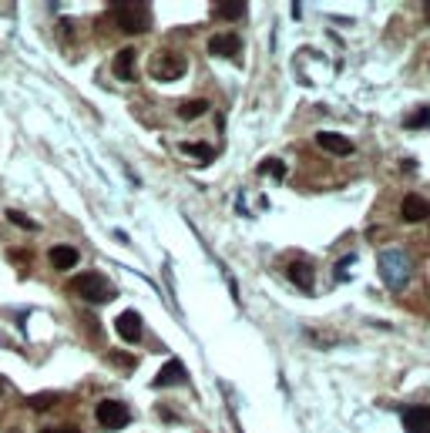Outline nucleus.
I'll list each match as a JSON object with an SVG mask.
<instances>
[{
	"label": "nucleus",
	"mask_w": 430,
	"mask_h": 433,
	"mask_svg": "<svg viewBox=\"0 0 430 433\" xmlns=\"http://www.w3.org/2000/svg\"><path fill=\"white\" fill-rule=\"evenodd\" d=\"M380 276H383V283H387L390 292H404V285L410 283V276H413L410 252H404V249L380 252Z\"/></svg>",
	"instance_id": "nucleus-1"
},
{
	"label": "nucleus",
	"mask_w": 430,
	"mask_h": 433,
	"mask_svg": "<svg viewBox=\"0 0 430 433\" xmlns=\"http://www.w3.org/2000/svg\"><path fill=\"white\" fill-rule=\"evenodd\" d=\"M112 10H114L118 27L128 31V34H145V31L151 27L148 3H112Z\"/></svg>",
	"instance_id": "nucleus-2"
},
{
	"label": "nucleus",
	"mask_w": 430,
	"mask_h": 433,
	"mask_svg": "<svg viewBox=\"0 0 430 433\" xmlns=\"http://www.w3.org/2000/svg\"><path fill=\"white\" fill-rule=\"evenodd\" d=\"M75 292L84 302H94V306L114 299V285L108 283L101 272H84V276H77V279H75Z\"/></svg>",
	"instance_id": "nucleus-3"
},
{
	"label": "nucleus",
	"mask_w": 430,
	"mask_h": 433,
	"mask_svg": "<svg viewBox=\"0 0 430 433\" xmlns=\"http://www.w3.org/2000/svg\"><path fill=\"white\" fill-rule=\"evenodd\" d=\"M94 416H98V423H101V430H121V427H128V407L125 403H118V400H101L98 407H94Z\"/></svg>",
	"instance_id": "nucleus-4"
},
{
	"label": "nucleus",
	"mask_w": 430,
	"mask_h": 433,
	"mask_svg": "<svg viewBox=\"0 0 430 433\" xmlns=\"http://www.w3.org/2000/svg\"><path fill=\"white\" fill-rule=\"evenodd\" d=\"M182 74H185V61L178 54H171V51L155 54V61H151V77L155 81H178Z\"/></svg>",
	"instance_id": "nucleus-5"
},
{
	"label": "nucleus",
	"mask_w": 430,
	"mask_h": 433,
	"mask_svg": "<svg viewBox=\"0 0 430 433\" xmlns=\"http://www.w3.org/2000/svg\"><path fill=\"white\" fill-rule=\"evenodd\" d=\"M400 420L407 433H430V407H404Z\"/></svg>",
	"instance_id": "nucleus-6"
},
{
	"label": "nucleus",
	"mask_w": 430,
	"mask_h": 433,
	"mask_svg": "<svg viewBox=\"0 0 430 433\" xmlns=\"http://www.w3.org/2000/svg\"><path fill=\"white\" fill-rule=\"evenodd\" d=\"M400 215H404V222H427L430 219V202L427 198H420V195H404V202H400Z\"/></svg>",
	"instance_id": "nucleus-7"
},
{
	"label": "nucleus",
	"mask_w": 430,
	"mask_h": 433,
	"mask_svg": "<svg viewBox=\"0 0 430 433\" xmlns=\"http://www.w3.org/2000/svg\"><path fill=\"white\" fill-rule=\"evenodd\" d=\"M114 329H118V336L125 339V343H138V339H141V316H138L135 309H125V313L114 320Z\"/></svg>",
	"instance_id": "nucleus-8"
},
{
	"label": "nucleus",
	"mask_w": 430,
	"mask_h": 433,
	"mask_svg": "<svg viewBox=\"0 0 430 433\" xmlns=\"http://www.w3.org/2000/svg\"><path fill=\"white\" fill-rule=\"evenodd\" d=\"M175 383H188V373L178 359H169V363L158 370V377H155L151 386H155V390H165V386H175Z\"/></svg>",
	"instance_id": "nucleus-9"
},
{
	"label": "nucleus",
	"mask_w": 430,
	"mask_h": 433,
	"mask_svg": "<svg viewBox=\"0 0 430 433\" xmlns=\"http://www.w3.org/2000/svg\"><path fill=\"white\" fill-rule=\"evenodd\" d=\"M316 145L323 151H330V155H339V158L353 155V141H350V138H343V134H337V132H319L316 134Z\"/></svg>",
	"instance_id": "nucleus-10"
},
{
	"label": "nucleus",
	"mask_w": 430,
	"mask_h": 433,
	"mask_svg": "<svg viewBox=\"0 0 430 433\" xmlns=\"http://www.w3.org/2000/svg\"><path fill=\"white\" fill-rule=\"evenodd\" d=\"M47 259L54 265L57 272H68V269H75L77 259H81V252H77L75 245H54L51 252H47Z\"/></svg>",
	"instance_id": "nucleus-11"
},
{
	"label": "nucleus",
	"mask_w": 430,
	"mask_h": 433,
	"mask_svg": "<svg viewBox=\"0 0 430 433\" xmlns=\"http://www.w3.org/2000/svg\"><path fill=\"white\" fill-rule=\"evenodd\" d=\"M239 47H243V40L236 38V34H215V38H208V51L215 57H236Z\"/></svg>",
	"instance_id": "nucleus-12"
},
{
	"label": "nucleus",
	"mask_w": 430,
	"mask_h": 433,
	"mask_svg": "<svg viewBox=\"0 0 430 433\" xmlns=\"http://www.w3.org/2000/svg\"><path fill=\"white\" fill-rule=\"evenodd\" d=\"M114 77L118 81H135V47H121L114 54Z\"/></svg>",
	"instance_id": "nucleus-13"
},
{
	"label": "nucleus",
	"mask_w": 430,
	"mask_h": 433,
	"mask_svg": "<svg viewBox=\"0 0 430 433\" xmlns=\"http://www.w3.org/2000/svg\"><path fill=\"white\" fill-rule=\"evenodd\" d=\"M289 279L300 285V289H313V265L306 262V259H296V262L289 265Z\"/></svg>",
	"instance_id": "nucleus-14"
},
{
	"label": "nucleus",
	"mask_w": 430,
	"mask_h": 433,
	"mask_svg": "<svg viewBox=\"0 0 430 433\" xmlns=\"http://www.w3.org/2000/svg\"><path fill=\"white\" fill-rule=\"evenodd\" d=\"M178 151H182V155H192V158H199L202 165H208V162L215 158V151L208 148V145H202V141H182Z\"/></svg>",
	"instance_id": "nucleus-15"
},
{
	"label": "nucleus",
	"mask_w": 430,
	"mask_h": 433,
	"mask_svg": "<svg viewBox=\"0 0 430 433\" xmlns=\"http://www.w3.org/2000/svg\"><path fill=\"white\" fill-rule=\"evenodd\" d=\"M206 111H208V101H202V97L178 104V118H182V121H195V118H202Z\"/></svg>",
	"instance_id": "nucleus-16"
},
{
	"label": "nucleus",
	"mask_w": 430,
	"mask_h": 433,
	"mask_svg": "<svg viewBox=\"0 0 430 433\" xmlns=\"http://www.w3.org/2000/svg\"><path fill=\"white\" fill-rule=\"evenodd\" d=\"M215 17H225V20H239L245 14V3H239V0H219L215 7Z\"/></svg>",
	"instance_id": "nucleus-17"
},
{
	"label": "nucleus",
	"mask_w": 430,
	"mask_h": 433,
	"mask_svg": "<svg viewBox=\"0 0 430 433\" xmlns=\"http://www.w3.org/2000/svg\"><path fill=\"white\" fill-rule=\"evenodd\" d=\"M404 128H410V132H420V128H430V108L427 104H420L410 118H404Z\"/></svg>",
	"instance_id": "nucleus-18"
},
{
	"label": "nucleus",
	"mask_w": 430,
	"mask_h": 433,
	"mask_svg": "<svg viewBox=\"0 0 430 433\" xmlns=\"http://www.w3.org/2000/svg\"><path fill=\"white\" fill-rule=\"evenodd\" d=\"M7 222H10V226H17V228H24V232H34V228H38V222H34L31 215L17 212V208H7Z\"/></svg>",
	"instance_id": "nucleus-19"
},
{
	"label": "nucleus",
	"mask_w": 430,
	"mask_h": 433,
	"mask_svg": "<svg viewBox=\"0 0 430 433\" xmlns=\"http://www.w3.org/2000/svg\"><path fill=\"white\" fill-rule=\"evenodd\" d=\"M262 175H272V178H286V165H282L279 158H266L259 165Z\"/></svg>",
	"instance_id": "nucleus-20"
},
{
	"label": "nucleus",
	"mask_w": 430,
	"mask_h": 433,
	"mask_svg": "<svg viewBox=\"0 0 430 433\" xmlns=\"http://www.w3.org/2000/svg\"><path fill=\"white\" fill-rule=\"evenodd\" d=\"M57 400H61V396H57V393H44V396H31V400H27V407H31V410H47V407H54Z\"/></svg>",
	"instance_id": "nucleus-21"
},
{
	"label": "nucleus",
	"mask_w": 430,
	"mask_h": 433,
	"mask_svg": "<svg viewBox=\"0 0 430 433\" xmlns=\"http://www.w3.org/2000/svg\"><path fill=\"white\" fill-rule=\"evenodd\" d=\"M353 262H356V255H353V252L339 259V265H337V279H339V283H343V276H346V269H350V265H353Z\"/></svg>",
	"instance_id": "nucleus-22"
},
{
	"label": "nucleus",
	"mask_w": 430,
	"mask_h": 433,
	"mask_svg": "<svg viewBox=\"0 0 430 433\" xmlns=\"http://www.w3.org/2000/svg\"><path fill=\"white\" fill-rule=\"evenodd\" d=\"M112 359L118 363V366H135V359H131V356H125V353H112Z\"/></svg>",
	"instance_id": "nucleus-23"
},
{
	"label": "nucleus",
	"mask_w": 430,
	"mask_h": 433,
	"mask_svg": "<svg viewBox=\"0 0 430 433\" xmlns=\"http://www.w3.org/2000/svg\"><path fill=\"white\" fill-rule=\"evenodd\" d=\"M44 433H81V430H44Z\"/></svg>",
	"instance_id": "nucleus-24"
},
{
	"label": "nucleus",
	"mask_w": 430,
	"mask_h": 433,
	"mask_svg": "<svg viewBox=\"0 0 430 433\" xmlns=\"http://www.w3.org/2000/svg\"><path fill=\"white\" fill-rule=\"evenodd\" d=\"M427 20H430V3H427Z\"/></svg>",
	"instance_id": "nucleus-25"
},
{
	"label": "nucleus",
	"mask_w": 430,
	"mask_h": 433,
	"mask_svg": "<svg viewBox=\"0 0 430 433\" xmlns=\"http://www.w3.org/2000/svg\"><path fill=\"white\" fill-rule=\"evenodd\" d=\"M0 383H3V379H0ZM0 390H3V386H0Z\"/></svg>",
	"instance_id": "nucleus-26"
}]
</instances>
